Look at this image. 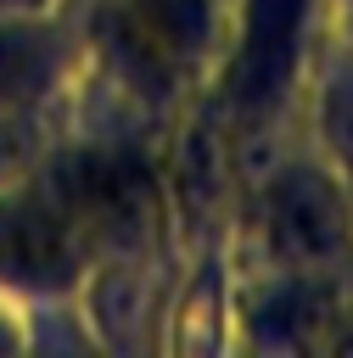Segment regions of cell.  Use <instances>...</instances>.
<instances>
[{
	"label": "cell",
	"instance_id": "obj_1",
	"mask_svg": "<svg viewBox=\"0 0 353 358\" xmlns=\"http://www.w3.org/2000/svg\"><path fill=\"white\" fill-rule=\"evenodd\" d=\"M213 263L230 274H353V185L291 123L241 151Z\"/></svg>",
	"mask_w": 353,
	"mask_h": 358
},
{
	"label": "cell",
	"instance_id": "obj_2",
	"mask_svg": "<svg viewBox=\"0 0 353 358\" xmlns=\"http://www.w3.org/2000/svg\"><path fill=\"white\" fill-rule=\"evenodd\" d=\"M34 173L62 201V213L78 224V235L101 263H168L179 252L162 173V134L62 117Z\"/></svg>",
	"mask_w": 353,
	"mask_h": 358
},
{
	"label": "cell",
	"instance_id": "obj_3",
	"mask_svg": "<svg viewBox=\"0 0 353 358\" xmlns=\"http://www.w3.org/2000/svg\"><path fill=\"white\" fill-rule=\"evenodd\" d=\"M95 268L101 257L90 252V241L78 235V224L62 213V201L45 190L34 168L0 185V302L34 313L45 341L50 330L78 341L73 308L95 280Z\"/></svg>",
	"mask_w": 353,
	"mask_h": 358
},
{
	"label": "cell",
	"instance_id": "obj_4",
	"mask_svg": "<svg viewBox=\"0 0 353 358\" xmlns=\"http://www.w3.org/2000/svg\"><path fill=\"white\" fill-rule=\"evenodd\" d=\"M78 78H84L78 6L0 17V117L62 123L78 101Z\"/></svg>",
	"mask_w": 353,
	"mask_h": 358
},
{
	"label": "cell",
	"instance_id": "obj_5",
	"mask_svg": "<svg viewBox=\"0 0 353 358\" xmlns=\"http://www.w3.org/2000/svg\"><path fill=\"white\" fill-rule=\"evenodd\" d=\"M291 129L353 179V50L347 45L314 39V56L291 101Z\"/></svg>",
	"mask_w": 353,
	"mask_h": 358
},
{
	"label": "cell",
	"instance_id": "obj_6",
	"mask_svg": "<svg viewBox=\"0 0 353 358\" xmlns=\"http://www.w3.org/2000/svg\"><path fill=\"white\" fill-rule=\"evenodd\" d=\"M50 129H56V123H17V117H0V185L34 168V157H39L45 140H50Z\"/></svg>",
	"mask_w": 353,
	"mask_h": 358
},
{
	"label": "cell",
	"instance_id": "obj_7",
	"mask_svg": "<svg viewBox=\"0 0 353 358\" xmlns=\"http://www.w3.org/2000/svg\"><path fill=\"white\" fill-rule=\"evenodd\" d=\"M319 39L353 50V0H319Z\"/></svg>",
	"mask_w": 353,
	"mask_h": 358
},
{
	"label": "cell",
	"instance_id": "obj_8",
	"mask_svg": "<svg viewBox=\"0 0 353 358\" xmlns=\"http://www.w3.org/2000/svg\"><path fill=\"white\" fill-rule=\"evenodd\" d=\"M78 0H0V17H34V11H73Z\"/></svg>",
	"mask_w": 353,
	"mask_h": 358
}]
</instances>
